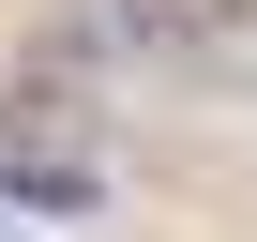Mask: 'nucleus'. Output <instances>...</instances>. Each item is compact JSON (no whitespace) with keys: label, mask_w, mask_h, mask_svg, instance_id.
<instances>
[{"label":"nucleus","mask_w":257,"mask_h":242,"mask_svg":"<svg viewBox=\"0 0 257 242\" xmlns=\"http://www.w3.org/2000/svg\"><path fill=\"white\" fill-rule=\"evenodd\" d=\"M76 46H106V61H182V46H212V0H91Z\"/></svg>","instance_id":"nucleus-1"},{"label":"nucleus","mask_w":257,"mask_h":242,"mask_svg":"<svg viewBox=\"0 0 257 242\" xmlns=\"http://www.w3.org/2000/svg\"><path fill=\"white\" fill-rule=\"evenodd\" d=\"M0 197H16V212H91L106 182H91L76 152H16V167H0Z\"/></svg>","instance_id":"nucleus-2"}]
</instances>
